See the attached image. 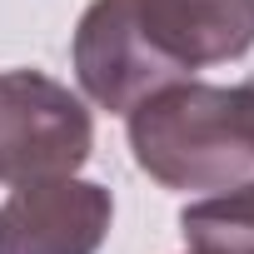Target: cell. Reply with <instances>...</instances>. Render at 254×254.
<instances>
[{"mask_svg":"<svg viewBox=\"0 0 254 254\" xmlns=\"http://www.w3.org/2000/svg\"><path fill=\"white\" fill-rule=\"evenodd\" d=\"M90 150L95 120L70 85L40 70H0V185L75 175Z\"/></svg>","mask_w":254,"mask_h":254,"instance_id":"cell-3","label":"cell"},{"mask_svg":"<svg viewBox=\"0 0 254 254\" xmlns=\"http://www.w3.org/2000/svg\"><path fill=\"white\" fill-rule=\"evenodd\" d=\"M239 90H244V100H249V115H254V80H239Z\"/></svg>","mask_w":254,"mask_h":254,"instance_id":"cell-6","label":"cell"},{"mask_svg":"<svg viewBox=\"0 0 254 254\" xmlns=\"http://www.w3.org/2000/svg\"><path fill=\"white\" fill-rule=\"evenodd\" d=\"M249 50L254 0H90L70 40L85 100L110 115Z\"/></svg>","mask_w":254,"mask_h":254,"instance_id":"cell-1","label":"cell"},{"mask_svg":"<svg viewBox=\"0 0 254 254\" xmlns=\"http://www.w3.org/2000/svg\"><path fill=\"white\" fill-rule=\"evenodd\" d=\"M135 165L165 190H224L254 175V115L239 85L175 80L130 115Z\"/></svg>","mask_w":254,"mask_h":254,"instance_id":"cell-2","label":"cell"},{"mask_svg":"<svg viewBox=\"0 0 254 254\" xmlns=\"http://www.w3.org/2000/svg\"><path fill=\"white\" fill-rule=\"evenodd\" d=\"M180 234L190 254H254V175L185 204Z\"/></svg>","mask_w":254,"mask_h":254,"instance_id":"cell-5","label":"cell"},{"mask_svg":"<svg viewBox=\"0 0 254 254\" xmlns=\"http://www.w3.org/2000/svg\"><path fill=\"white\" fill-rule=\"evenodd\" d=\"M115 199L95 180H25L0 204V254H100Z\"/></svg>","mask_w":254,"mask_h":254,"instance_id":"cell-4","label":"cell"}]
</instances>
